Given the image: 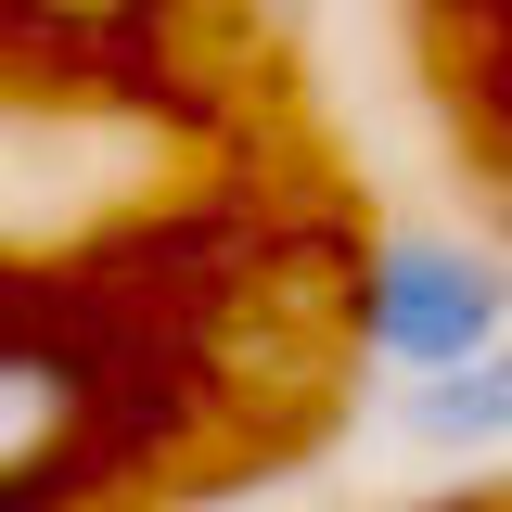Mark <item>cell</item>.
<instances>
[{
  "mask_svg": "<svg viewBox=\"0 0 512 512\" xmlns=\"http://www.w3.org/2000/svg\"><path fill=\"white\" fill-rule=\"evenodd\" d=\"M512 333V256L448 244V231H384L359 256V346H372L397 384L461 372Z\"/></svg>",
  "mask_w": 512,
  "mask_h": 512,
  "instance_id": "1",
  "label": "cell"
},
{
  "mask_svg": "<svg viewBox=\"0 0 512 512\" xmlns=\"http://www.w3.org/2000/svg\"><path fill=\"white\" fill-rule=\"evenodd\" d=\"M77 410H90V372L64 346H0V500H39L64 474Z\"/></svg>",
  "mask_w": 512,
  "mask_h": 512,
  "instance_id": "2",
  "label": "cell"
},
{
  "mask_svg": "<svg viewBox=\"0 0 512 512\" xmlns=\"http://www.w3.org/2000/svg\"><path fill=\"white\" fill-rule=\"evenodd\" d=\"M397 436H410V448H461V461L512 448V333L487 346V359H461V372L397 384Z\"/></svg>",
  "mask_w": 512,
  "mask_h": 512,
  "instance_id": "3",
  "label": "cell"
},
{
  "mask_svg": "<svg viewBox=\"0 0 512 512\" xmlns=\"http://www.w3.org/2000/svg\"><path fill=\"white\" fill-rule=\"evenodd\" d=\"M39 13H64V26H103V13H128V0H39Z\"/></svg>",
  "mask_w": 512,
  "mask_h": 512,
  "instance_id": "4",
  "label": "cell"
},
{
  "mask_svg": "<svg viewBox=\"0 0 512 512\" xmlns=\"http://www.w3.org/2000/svg\"><path fill=\"white\" fill-rule=\"evenodd\" d=\"M410 512H512V500H410Z\"/></svg>",
  "mask_w": 512,
  "mask_h": 512,
  "instance_id": "5",
  "label": "cell"
},
{
  "mask_svg": "<svg viewBox=\"0 0 512 512\" xmlns=\"http://www.w3.org/2000/svg\"><path fill=\"white\" fill-rule=\"evenodd\" d=\"M500 180H512V154H500Z\"/></svg>",
  "mask_w": 512,
  "mask_h": 512,
  "instance_id": "6",
  "label": "cell"
}]
</instances>
